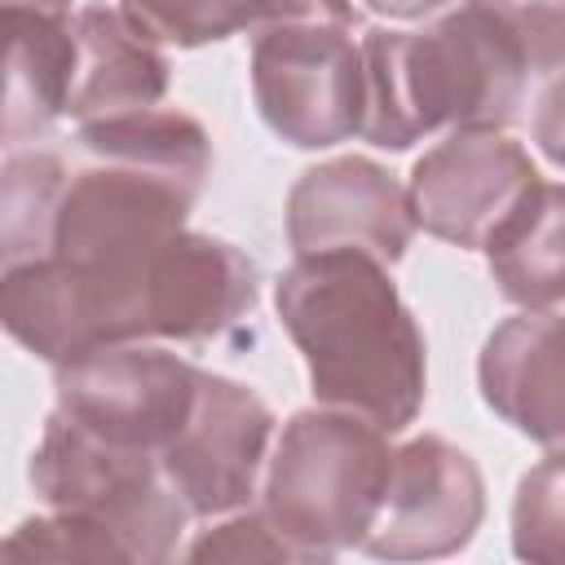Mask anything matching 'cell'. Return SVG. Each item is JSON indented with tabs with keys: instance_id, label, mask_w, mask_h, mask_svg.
I'll use <instances>...</instances> for the list:
<instances>
[{
	"instance_id": "obj_18",
	"label": "cell",
	"mask_w": 565,
	"mask_h": 565,
	"mask_svg": "<svg viewBox=\"0 0 565 565\" xmlns=\"http://www.w3.org/2000/svg\"><path fill=\"white\" fill-rule=\"evenodd\" d=\"M0 552L4 561H128L115 539L53 508L44 516L22 521Z\"/></svg>"
},
{
	"instance_id": "obj_16",
	"label": "cell",
	"mask_w": 565,
	"mask_h": 565,
	"mask_svg": "<svg viewBox=\"0 0 565 565\" xmlns=\"http://www.w3.org/2000/svg\"><path fill=\"white\" fill-rule=\"evenodd\" d=\"M119 9L159 44L199 49L247 26H265L269 0H119Z\"/></svg>"
},
{
	"instance_id": "obj_23",
	"label": "cell",
	"mask_w": 565,
	"mask_h": 565,
	"mask_svg": "<svg viewBox=\"0 0 565 565\" xmlns=\"http://www.w3.org/2000/svg\"><path fill=\"white\" fill-rule=\"evenodd\" d=\"M366 13H380V18H388V22H419V18H433V13H441L446 4H455V0H358Z\"/></svg>"
},
{
	"instance_id": "obj_3",
	"label": "cell",
	"mask_w": 565,
	"mask_h": 565,
	"mask_svg": "<svg viewBox=\"0 0 565 565\" xmlns=\"http://www.w3.org/2000/svg\"><path fill=\"white\" fill-rule=\"evenodd\" d=\"M384 437V428L331 406L296 411L282 424L265 463L260 512L300 561H331L344 547H362L393 472Z\"/></svg>"
},
{
	"instance_id": "obj_10",
	"label": "cell",
	"mask_w": 565,
	"mask_h": 565,
	"mask_svg": "<svg viewBox=\"0 0 565 565\" xmlns=\"http://www.w3.org/2000/svg\"><path fill=\"white\" fill-rule=\"evenodd\" d=\"M415 230L406 185L362 154H340L300 172L287 194V243L296 256L358 247L384 265H397Z\"/></svg>"
},
{
	"instance_id": "obj_5",
	"label": "cell",
	"mask_w": 565,
	"mask_h": 565,
	"mask_svg": "<svg viewBox=\"0 0 565 565\" xmlns=\"http://www.w3.org/2000/svg\"><path fill=\"white\" fill-rule=\"evenodd\" d=\"M252 97L287 146H340L362 132V44L349 26L269 22L252 40Z\"/></svg>"
},
{
	"instance_id": "obj_14",
	"label": "cell",
	"mask_w": 565,
	"mask_h": 565,
	"mask_svg": "<svg viewBox=\"0 0 565 565\" xmlns=\"http://www.w3.org/2000/svg\"><path fill=\"white\" fill-rule=\"evenodd\" d=\"M490 278L521 309L565 305V185L539 181L486 243Z\"/></svg>"
},
{
	"instance_id": "obj_17",
	"label": "cell",
	"mask_w": 565,
	"mask_h": 565,
	"mask_svg": "<svg viewBox=\"0 0 565 565\" xmlns=\"http://www.w3.org/2000/svg\"><path fill=\"white\" fill-rule=\"evenodd\" d=\"M512 552L539 565H565V450L534 463L512 499Z\"/></svg>"
},
{
	"instance_id": "obj_20",
	"label": "cell",
	"mask_w": 565,
	"mask_h": 565,
	"mask_svg": "<svg viewBox=\"0 0 565 565\" xmlns=\"http://www.w3.org/2000/svg\"><path fill=\"white\" fill-rule=\"evenodd\" d=\"M190 561H300L296 547L274 530V521L252 508V512H230L216 530L199 534L185 547Z\"/></svg>"
},
{
	"instance_id": "obj_1",
	"label": "cell",
	"mask_w": 565,
	"mask_h": 565,
	"mask_svg": "<svg viewBox=\"0 0 565 565\" xmlns=\"http://www.w3.org/2000/svg\"><path fill=\"white\" fill-rule=\"evenodd\" d=\"M274 305L309 366L318 406L384 433L415 424L428 388L424 335L384 260L358 247L305 252L282 269Z\"/></svg>"
},
{
	"instance_id": "obj_22",
	"label": "cell",
	"mask_w": 565,
	"mask_h": 565,
	"mask_svg": "<svg viewBox=\"0 0 565 565\" xmlns=\"http://www.w3.org/2000/svg\"><path fill=\"white\" fill-rule=\"evenodd\" d=\"M269 22H322V26H349L358 31L362 13L353 0H269L265 26Z\"/></svg>"
},
{
	"instance_id": "obj_9",
	"label": "cell",
	"mask_w": 565,
	"mask_h": 565,
	"mask_svg": "<svg viewBox=\"0 0 565 565\" xmlns=\"http://www.w3.org/2000/svg\"><path fill=\"white\" fill-rule=\"evenodd\" d=\"M486 516V481L468 450L446 437H411L393 450L388 490L362 547L380 561H433L472 543Z\"/></svg>"
},
{
	"instance_id": "obj_2",
	"label": "cell",
	"mask_w": 565,
	"mask_h": 565,
	"mask_svg": "<svg viewBox=\"0 0 565 565\" xmlns=\"http://www.w3.org/2000/svg\"><path fill=\"white\" fill-rule=\"evenodd\" d=\"M362 141L411 150L437 128H508L525 93V57L477 4L424 26L362 35Z\"/></svg>"
},
{
	"instance_id": "obj_21",
	"label": "cell",
	"mask_w": 565,
	"mask_h": 565,
	"mask_svg": "<svg viewBox=\"0 0 565 565\" xmlns=\"http://www.w3.org/2000/svg\"><path fill=\"white\" fill-rule=\"evenodd\" d=\"M534 146L552 168L565 172V75H556L534 106Z\"/></svg>"
},
{
	"instance_id": "obj_24",
	"label": "cell",
	"mask_w": 565,
	"mask_h": 565,
	"mask_svg": "<svg viewBox=\"0 0 565 565\" xmlns=\"http://www.w3.org/2000/svg\"><path fill=\"white\" fill-rule=\"evenodd\" d=\"M4 13H44V18H71V0H4Z\"/></svg>"
},
{
	"instance_id": "obj_15",
	"label": "cell",
	"mask_w": 565,
	"mask_h": 565,
	"mask_svg": "<svg viewBox=\"0 0 565 565\" xmlns=\"http://www.w3.org/2000/svg\"><path fill=\"white\" fill-rule=\"evenodd\" d=\"M66 177V159L53 150H22L13 146L4 154L0 177V256L4 269L22 260H40L49 252V225L53 203Z\"/></svg>"
},
{
	"instance_id": "obj_8",
	"label": "cell",
	"mask_w": 565,
	"mask_h": 565,
	"mask_svg": "<svg viewBox=\"0 0 565 565\" xmlns=\"http://www.w3.org/2000/svg\"><path fill=\"white\" fill-rule=\"evenodd\" d=\"M274 437V411L247 384L203 371L194 411L163 446L159 463L190 516H230L252 503Z\"/></svg>"
},
{
	"instance_id": "obj_19",
	"label": "cell",
	"mask_w": 565,
	"mask_h": 565,
	"mask_svg": "<svg viewBox=\"0 0 565 565\" xmlns=\"http://www.w3.org/2000/svg\"><path fill=\"white\" fill-rule=\"evenodd\" d=\"M516 44L530 71L565 66V0H468Z\"/></svg>"
},
{
	"instance_id": "obj_7",
	"label": "cell",
	"mask_w": 565,
	"mask_h": 565,
	"mask_svg": "<svg viewBox=\"0 0 565 565\" xmlns=\"http://www.w3.org/2000/svg\"><path fill=\"white\" fill-rule=\"evenodd\" d=\"M539 168L503 128H455L411 168L415 225L463 252H486L494 230L539 185Z\"/></svg>"
},
{
	"instance_id": "obj_6",
	"label": "cell",
	"mask_w": 565,
	"mask_h": 565,
	"mask_svg": "<svg viewBox=\"0 0 565 565\" xmlns=\"http://www.w3.org/2000/svg\"><path fill=\"white\" fill-rule=\"evenodd\" d=\"M203 366L150 344H102L53 366L57 411L106 441L163 455L194 411Z\"/></svg>"
},
{
	"instance_id": "obj_4",
	"label": "cell",
	"mask_w": 565,
	"mask_h": 565,
	"mask_svg": "<svg viewBox=\"0 0 565 565\" xmlns=\"http://www.w3.org/2000/svg\"><path fill=\"white\" fill-rule=\"evenodd\" d=\"M26 477L44 508L102 530L128 561H168L190 521L159 455L106 441L57 406L44 419Z\"/></svg>"
},
{
	"instance_id": "obj_11",
	"label": "cell",
	"mask_w": 565,
	"mask_h": 565,
	"mask_svg": "<svg viewBox=\"0 0 565 565\" xmlns=\"http://www.w3.org/2000/svg\"><path fill=\"white\" fill-rule=\"evenodd\" d=\"M481 402L543 450H565V313L503 318L477 358Z\"/></svg>"
},
{
	"instance_id": "obj_13",
	"label": "cell",
	"mask_w": 565,
	"mask_h": 565,
	"mask_svg": "<svg viewBox=\"0 0 565 565\" xmlns=\"http://www.w3.org/2000/svg\"><path fill=\"white\" fill-rule=\"evenodd\" d=\"M9 79H4V146L40 137L66 115L75 79V18L4 13Z\"/></svg>"
},
{
	"instance_id": "obj_12",
	"label": "cell",
	"mask_w": 565,
	"mask_h": 565,
	"mask_svg": "<svg viewBox=\"0 0 565 565\" xmlns=\"http://www.w3.org/2000/svg\"><path fill=\"white\" fill-rule=\"evenodd\" d=\"M168 93V57L159 40L128 22L124 9L88 4L75 13V79L66 115L79 124L159 106Z\"/></svg>"
}]
</instances>
